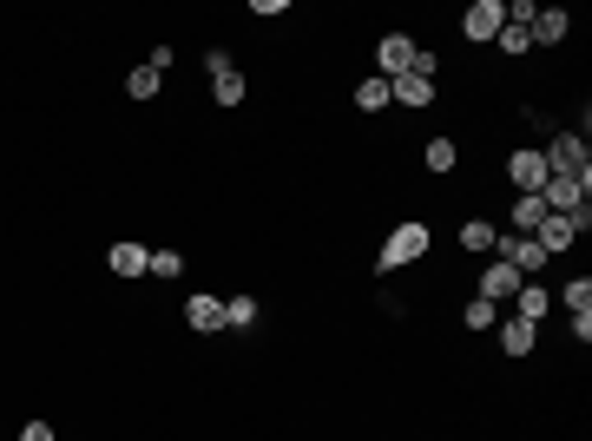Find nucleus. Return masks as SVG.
Returning a JSON list of instances; mask_svg holds the SVG:
<instances>
[{"label":"nucleus","instance_id":"obj_9","mask_svg":"<svg viewBox=\"0 0 592 441\" xmlns=\"http://www.w3.org/2000/svg\"><path fill=\"white\" fill-rule=\"evenodd\" d=\"M533 244H540L546 257H560V251H573V244H579V231H573V218H553V211H546L540 231H533Z\"/></svg>","mask_w":592,"mask_h":441},{"label":"nucleus","instance_id":"obj_6","mask_svg":"<svg viewBox=\"0 0 592 441\" xmlns=\"http://www.w3.org/2000/svg\"><path fill=\"white\" fill-rule=\"evenodd\" d=\"M185 323H191V336H218L224 330V297H211V290L185 297Z\"/></svg>","mask_w":592,"mask_h":441},{"label":"nucleus","instance_id":"obj_7","mask_svg":"<svg viewBox=\"0 0 592 441\" xmlns=\"http://www.w3.org/2000/svg\"><path fill=\"white\" fill-rule=\"evenodd\" d=\"M500 27H507V0H474L468 20H461V33H468V40H494Z\"/></svg>","mask_w":592,"mask_h":441},{"label":"nucleus","instance_id":"obj_11","mask_svg":"<svg viewBox=\"0 0 592 441\" xmlns=\"http://www.w3.org/2000/svg\"><path fill=\"white\" fill-rule=\"evenodd\" d=\"M389 99L395 106H435V79H421V73H402V79H389Z\"/></svg>","mask_w":592,"mask_h":441},{"label":"nucleus","instance_id":"obj_16","mask_svg":"<svg viewBox=\"0 0 592 441\" xmlns=\"http://www.w3.org/2000/svg\"><path fill=\"white\" fill-rule=\"evenodd\" d=\"M533 343H540V323H520V316L500 323V349H507V356H533Z\"/></svg>","mask_w":592,"mask_h":441},{"label":"nucleus","instance_id":"obj_3","mask_svg":"<svg viewBox=\"0 0 592 441\" xmlns=\"http://www.w3.org/2000/svg\"><path fill=\"white\" fill-rule=\"evenodd\" d=\"M494 257H500V264H514V270H520V277H527V284H533V277H540V270H546V264H553V257H546V251H540V244H533V237H514V231H500V244H494Z\"/></svg>","mask_w":592,"mask_h":441},{"label":"nucleus","instance_id":"obj_19","mask_svg":"<svg viewBox=\"0 0 592 441\" xmlns=\"http://www.w3.org/2000/svg\"><path fill=\"white\" fill-rule=\"evenodd\" d=\"M553 303H560L566 316H573V310H592V277H566V284L553 290Z\"/></svg>","mask_w":592,"mask_h":441},{"label":"nucleus","instance_id":"obj_28","mask_svg":"<svg viewBox=\"0 0 592 441\" xmlns=\"http://www.w3.org/2000/svg\"><path fill=\"white\" fill-rule=\"evenodd\" d=\"M20 441H53V422H27V428H20Z\"/></svg>","mask_w":592,"mask_h":441},{"label":"nucleus","instance_id":"obj_2","mask_svg":"<svg viewBox=\"0 0 592 441\" xmlns=\"http://www.w3.org/2000/svg\"><path fill=\"white\" fill-rule=\"evenodd\" d=\"M546 172H553V178H586L592 172L586 132H553V145H546Z\"/></svg>","mask_w":592,"mask_h":441},{"label":"nucleus","instance_id":"obj_12","mask_svg":"<svg viewBox=\"0 0 592 441\" xmlns=\"http://www.w3.org/2000/svg\"><path fill=\"white\" fill-rule=\"evenodd\" d=\"M145 257H152L145 244H132V237H119V244L106 251V270H112V277H145Z\"/></svg>","mask_w":592,"mask_h":441},{"label":"nucleus","instance_id":"obj_1","mask_svg":"<svg viewBox=\"0 0 592 441\" xmlns=\"http://www.w3.org/2000/svg\"><path fill=\"white\" fill-rule=\"evenodd\" d=\"M415 257H428V224L408 218V224H395V231L382 237V251H375V270H382V277H395V270L415 264Z\"/></svg>","mask_w":592,"mask_h":441},{"label":"nucleus","instance_id":"obj_26","mask_svg":"<svg viewBox=\"0 0 592 441\" xmlns=\"http://www.w3.org/2000/svg\"><path fill=\"white\" fill-rule=\"evenodd\" d=\"M250 14H257V20H277V14H290V0H250Z\"/></svg>","mask_w":592,"mask_h":441},{"label":"nucleus","instance_id":"obj_25","mask_svg":"<svg viewBox=\"0 0 592 441\" xmlns=\"http://www.w3.org/2000/svg\"><path fill=\"white\" fill-rule=\"evenodd\" d=\"M461 323H468V330H494V323H500V303H487V297H468Z\"/></svg>","mask_w":592,"mask_h":441},{"label":"nucleus","instance_id":"obj_18","mask_svg":"<svg viewBox=\"0 0 592 441\" xmlns=\"http://www.w3.org/2000/svg\"><path fill=\"white\" fill-rule=\"evenodd\" d=\"M382 106H395V99H389V79H382V73H369V79L356 86V112H369V119H375Z\"/></svg>","mask_w":592,"mask_h":441},{"label":"nucleus","instance_id":"obj_4","mask_svg":"<svg viewBox=\"0 0 592 441\" xmlns=\"http://www.w3.org/2000/svg\"><path fill=\"white\" fill-rule=\"evenodd\" d=\"M507 178H514L520 191H540L546 178H553V172H546V152H540V145H520V152H507Z\"/></svg>","mask_w":592,"mask_h":441},{"label":"nucleus","instance_id":"obj_27","mask_svg":"<svg viewBox=\"0 0 592 441\" xmlns=\"http://www.w3.org/2000/svg\"><path fill=\"white\" fill-rule=\"evenodd\" d=\"M573 343H592V310H573Z\"/></svg>","mask_w":592,"mask_h":441},{"label":"nucleus","instance_id":"obj_14","mask_svg":"<svg viewBox=\"0 0 592 441\" xmlns=\"http://www.w3.org/2000/svg\"><path fill=\"white\" fill-rule=\"evenodd\" d=\"M540 218H546L540 191H520V198H514V211H507V224H514V237H533V231H540Z\"/></svg>","mask_w":592,"mask_h":441},{"label":"nucleus","instance_id":"obj_23","mask_svg":"<svg viewBox=\"0 0 592 441\" xmlns=\"http://www.w3.org/2000/svg\"><path fill=\"white\" fill-rule=\"evenodd\" d=\"M494 47L507 53V60H527V47H533V27H514V20H507V27L494 33Z\"/></svg>","mask_w":592,"mask_h":441},{"label":"nucleus","instance_id":"obj_21","mask_svg":"<svg viewBox=\"0 0 592 441\" xmlns=\"http://www.w3.org/2000/svg\"><path fill=\"white\" fill-rule=\"evenodd\" d=\"M224 330H257V297H224Z\"/></svg>","mask_w":592,"mask_h":441},{"label":"nucleus","instance_id":"obj_5","mask_svg":"<svg viewBox=\"0 0 592 441\" xmlns=\"http://www.w3.org/2000/svg\"><path fill=\"white\" fill-rule=\"evenodd\" d=\"M408 66H415V40H408V33H382V47H375V73L402 79Z\"/></svg>","mask_w":592,"mask_h":441},{"label":"nucleus","instance_id":"obj_8","mask_svg":"<svg viewBox=\"0 0 592 441\" xmlns=\"http://www.w3.org/2000/svg\"><path fill=\"white\" fill-rule=\"evenodd\" d=\"M520 284H527V277H520L514 264H500V257H494V264L481 270V290H474V297H487V303H514V290H520Z\"/></svg>","mask_w":592,"mask_h":441},{"label":"nucleus","instance_id":"obj_13","mask_svg":"<svg viewBox=\"0 0 592 441\" xmlns=\"http://www.w3.org/2000/svg\"><path fill=\"white\" fill-rule=\"evenodd\" d=\"M546 310H553V290L546 284H520L514 290V316L520 323H546Z\"/></svg>","mask_w":592,"mask_h":441},{"label":"nucleus","instance_id":"obj_15","mask_svg":"<svg viewBox=\"0 0 592 441\" xmlns=\"http://www.w3.org/2000/svg\"><path fill=\"white\" fill-rule=\"evenodd\" d=\"M454 237H461V251H468V257H494V244H500V231L487 218H468Z\"/></svg>","mask_w":592,"mask_h":441},{"label":"nucleus","instance_id":"obj_24","mask_svg":"<svg viewBox=\"0 0 592 441\" xmlns=\"http://www.w3.org/2000/svg\"><path fill=\"white\" fill-rule=\"evenodd\" d=\"M158 86H165V73H152V66H132V73H125V93L132 99H158Z\"/></svg>","mask_w":592,"mask_h":441},{"label":"nucleus","instance_id":"obj_10","mask_svg":"<svg viewBox=\"0 0 592 441\" xmlns=\"http://www.w3.org/2000/svg\"><path fill=\"white\" fill-rule=\"evenodd\" d=\"M566 33H573V14H566V7H540V14H533V47H560Z\"/></svg>","mask_w":592,"mask_h":441},{"label":"nucleus","instance_id":"obj_22","mask_svg":"<svg viewBox=\"0 0 592 441\" xmlns=\"http://www.w3.org/2000/svg\"><path fill=\"white\" fill-rule=\"evenodd\" d=\"M211 99H218V106H244V73H237V66L211 73Z\"/></svg>","mask_w":592,"mask_h":441},{"label":"nucleus","instance_id":"obj_20","mask_svg":"<svg viewBox=\"0 0 592 441\" xmlns=\"http://www.w3.org/2000/svg\"><path fill=\"white\" fill-rule=\"evenodd\" d=\"M145 277H165V284H172V277H185V251H172V244H158V251L145 257Z\"/></svg>","mask_w":592,"mask_h":441},{"label":"nucleus","instance_id":"obj_17","mask_svg":"<svg viewBox=\"0 0 592 441\" xmlns=\"http://www.w3.org/2000/svg\"><path fill=\"white\" fill-rule=\"evenodd\" d=\"M421 165H428L435 178H448L454 165H461V145H454V139H428V145H421Z\"/></svg>","mask_w":592,"mask_h":441}]
</instances>
